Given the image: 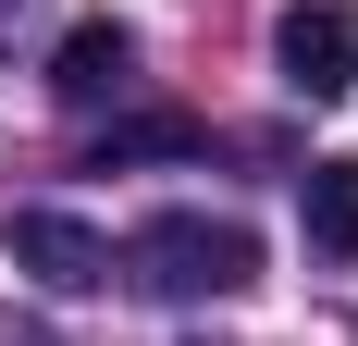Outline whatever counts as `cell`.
Masks as SVG:
<instances>
[{
    "label": "cell",
    "mask_w": 358,
    "mask_h": 346,
    "mask_svg": "<svg viewBox=\"0 0 358 346\" xmlns=\"http://www.w3.org/2000/svg\"><path fill=\"white\" fill-rule=\"evenodd\" d=\"M272 62H285L296 99H346L358 87V13L346 0H296L285 25H272Z\"/></svg>",
    "instance_id": "cell-2"
},
{
    "label": "cell",
    "mask_w": 358,
    "mask_h": 346,
    "mask_svg": "<svg viewBox=\"0 0 358 346\" xmlns=\"http://www.w3.org/2000/svg\"><path fill=\"white\" fill-rule=\"evenodd\" d=\"M124 284L173 297V310H198V297H248V284H259V235H248V223H210V210H161V223L124 235Z\"/></svg>",
    "instance_id": "cell-1"
},
{
    "label": "cell",
    "mask_w": 358,
    "mask_h": 346,
    "mask_svg": "<svg viewBox=\"0 0 358 346\" xmlns=\"http://www.w3.org/2000/svg\"><path fill=\"white\" fill-rule=\"evenodd\" d=\"M13 260H25L50 297H87V284H111V235H87L74 210H13Z\"/></svg>",
    "instance_id": "cell-3"
},
{
    "label": "cell",
    "mask_w": 358,
    "mask_h": 346,
    "mask_svg": "<svg viewBox=\"0 0 358 346\" xmlns=\"http://www.w3.org/2000/svg\"><path fill=\"white\" fill-rule=\"evenodd\" d=\"M198 148H210L198 111H124V124L99 137V173H124V161H198Z\"/></svg>",
    "instance_id": "cell-6"
},
{
    "label": "cell",
    "mask_w": 358,
    "mask_h": 346,
    "mask_svg": "<svg viewBox=\"0 0 358 346\" xmlns=\"http://www.w3.org/2000/svg\"><path fill=\"white\" fill-rule=\"evenodd\" d=\"M296 210H309V247H322V260H358V161L346 148L296 173Z\"/></svg>",
    "instance_id": "cell-5"
},
{
    "label": "cell",
    "mask_w": 358,
    "mask_h": 346,
    "mask_svg": "<svg viewBox=\"0 0 358 346\" xmlns=\"http://www.w3.org/2000/svg\"><path fill=\"white\" fill-rule=\"evenodd\" d=\"M0 13H13V0H0Z\"/></svg>",
    "instance_id": "cell-7"
},
{
    "label": "cell",
    "mask_w": 358,
    "mask_h": 346,
    "mask_svg": "<svg viewBox=\"0 0 358 346\" xmlns=\"http://www.w3.org/2000/svg\"><path fill=\"white\" fill-rule=\"evenodd\" d=\"M124 87H136V37L111 25V13H87V25L50 50V99H62V111H99V99H124Z\"/></svg>",
    "instance_id": "cell-4"
}]
</instances>
